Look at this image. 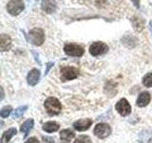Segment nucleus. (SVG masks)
<instances>
[{"label": "nucleus", "mask_w": 152, "mask_h": 143, "mask_svg": "<svg viewBox=\"0 0 152 143\" xmlns=\"http://www.w3.org/2000/svg\"><path fill=\"white\" fill-rule=\"evenodd\" d=\"M44 106L47 113L50 116H56L62 110V105L56 97H49L46 99Z\"/></svg>", "instance_id": "nucleus-1"}, {"label": "nucleus", "mask_w": 152, "mask_h": 143, "mask_svg": "<svg viewBox=\"0 0 152 143\" xmlns=\"http://www.w3.org/2000/svg\"><path fill=\"white\" fill-rule=\"evenodd\" d=\"M28 39L35 46H41L45 41V33L41 28H34L28 32Z\"/></svg>", "instance_id": "nucleus-2"}, {"label": "nucleus", "mask_w": 152, "mask_h": 143, "mask_svg": "<svg viewBox=\"0 0 152 143\" xmlns=\"http://www.w3.org/2000/svg\"><path fill=\"white\" fill-rule=\"evenodd\" d=\"M64 52L66 55L69 56H82L85 52V50L82 46L74 44V43H68L64 47Z\"/></svg>", "instance_id": "nucleus-3"}, {"label": "nucleus", "mask_w": 152, "mask_h": 143, "mask_svg": "<svg viewBox=\"0 0 152 143\" xmlns=\"http://www.w3.org/2000/svg\"><path fill=\"white\" fill-rule=\"evenodd\" d=\"M24 8H25L24 2L20 1V0H12V1H9L7 4V10L9 13L13 16L18 15L24 10Z\"/></svg>", "instance_id": "nucleus-4"}, {"label": "nucleus", "mask_w": 152, "mask_h": 143, "mask_svg": "<svg viewBox=\"0 0 152 143\" xmlns=\"http://www.w3.org/2000/svg\"><path fill=\"white\" fill-rule=\"evenodd\" d=\"M108 51V46L104 42H94L92 43L89 47V52L90 55L93 56H97V55H101L106 54Z\"/></svg>", "instance_id": "nucleus-5"}, {"label": "nucleus", "mask_w": 152, "mask_h": 143, "mask_svg": "<svg viewBox=\"0 0 152 143\" xmlns=\"http://www.w3.org/2000/svg\"><path fill=\"white\" fill-rule=\"evenodd\" d=\"M94 135L99 138H106L111 133V127L107 123H99L94 128Z\"/></svg>", "instance_id": "nucleus-6"}, {"label": "nucleus", "mask_w": 152, "mask_h": 143, "mask_svg": "<svg viewBox=\"0 0 152 143\" xmlns=\"http://www.w3.org/2000/svg\"><path fill=\"white\" fill-rule=\"evenodd\" d=\"M115 109L122 116H126L131 113V106L126 98H122L119 100L116 103Z\"/></svg>", "instance_id": "nucleus-7"}, {"label": "nucleus", "mask_w": 152, "mask_h": 143, "mask_svg": "<svg viewBox=\"0 0 152 143\" xmlns=\"http://www.w3.org/2000/svg\"><path fill=\"white\" fill-rule=\"evenodd\" d=\"M79 71L74 67H63L61 69V75L64 80H71L78 76Z\"/></svg>", "instance_id": "nucleus-8"}, {"label": "nucleus", "mask_w": 152, "mask_h": 143, "mask_svg": "<svg viewBox=\"0 0 152 143\" xmlns=\"http://www.w3.org/2000/svg\"><path fill=\"white\" fill-rule=\"evenodd\" d=\"M91 124H92V120L90 118H84L75 121L73 123V127L76 131L83 132V131H87L91 126Z\"/></svg>", "instance_id": "nucleus-9"}, {"label": "nucleus", "mask_w": 152, "mask_h": 143, "mask_svg": "<svg viewBox=\"0 0 152 143\" xmlns=\"http://www.w3.org/2000/svg\"><path fill=\"white\" fill-rule=\"evenodd\" d=\"M40 79V71L37 69H32L27 76L28 84L31 86H35Z\"/></svg>", "instance_id": "nucleus-10"}, {"label": "nucleus", "mask_w": 152, "mask_h": 143, "mask_svg": "<svg viewBox=\"0 0 152 143\" xmlns=\"http://www.w3.org/2000/svg\"><path fill=\"white\" fill-rule=\"evenodd\" d=\"M150 100H151L150 94L147 92H142L139 94V97H138L136 104H137V106H139V107H145L149 104Z\"/></svg>", "instance_id": "nucleus-11"}, {"label": "nucleus", "mask_w": 152, "mask_h": 143, "mask_svg": "<svg viewBox=\"0 0 152 143\" xmlns=\"http://www.w3.org/2000/svg\"><path fill=\"white\" fill-rule=\"evenodd\" d=\"M12 47V39L8 35H1L0 36V49L2 52L9 51Z\"/></svg>", "instance_id": "nucleus-12"}, {"label": "nucleus", "mask_w": 152, "mask_h": 143, "mask_svg": "<svg viewBox=\"0 0 152 143\" xmlns=\"http://www.w3.org/2000/svg\"><path fill=\"white\" fill-rule=\"evenodd\" d=\"M16 129L15 128H10L7 131L3 133L1 136V143H8L12 138L16 135Z\"/></svg>", "instance_id": "nucleus-13"}, {"label": "nucleus", "mask_w": 152, "mask_h": 143, "mask_svg": "<svg viewBox=\"0 0 152 143\" xmlns=\"http://www.w3.org/2000/svg\"><path fill=\"white\" fill-rule=\"evenodd\" d=\"M43 130L47 133H53L59 130V124L55 121H49L46 122L43 125Z\"/></svg>", "instance_id": "nucleus-14"}, {"label": "nucleus", "mask_w": 152, "mask_h": 143, "mask_svg": "<svg viewBox=\"0 0 152 143\" xmlns=\"http://www.w3.org/2000/svg\"><path fill=\"white\" fill-rule=\"evenodd\" d=\"M33 124H34V121H33V119L32 118H30V119H28V120H26L25 122H24L21 127H20V131L25 135V136H28V132H30L32 127H33Z\"/></svg>", "instance_id": "nucleus-15"}, {"label": "nucleus", "mask_w": 152, "mask_h": 143, "mask_svg": "<svg viewBox=\"0 0 152 143\" xmlns=\"http://www.w3.org/2000/svg\"><path fill=\"white\" fill-rule=\"evenodd\" d=\"M41 7L46 13H51L56 10V3L52 1H42Z\"/></svg>", "instance_id": "nucleus-16"}, {"label": "nucleus", "mask_w": 152, "mask_h": 143, "mask_svg": "<svg viewBox=\"0 0 152 143\" xmlns=\"http://www.w3.org/2000/svg\"><path fill=\"white\" fill-rule=\"evenodd\" d=\"M131 22L133 24V27H134L135 30H137L138 32H141L142 29H144L145 26V21L142 18H140L138 16H134L131 18Z\"/></svg>", "instance_id": "nucleus-17"}, {"label": "nucleus", "mask_w": 152, "mask_h": 143, "mask_svg": "<svg viewBox=\"0 0 152 143\" xmlns=\"http://www.w3.org/2000/svg\"><path fill=\"white\" fill-rule=\"evenodd\" d=\"M74 133L71 132L70 130H68V129L62 130L60 133V138L64 141H70L74 137Z\"/></svg>", "instance_id": "nucleus-18"}, {"label": "nucleus", "mask_w": 152, "mask_h": 143, "mask_svg": "<svg viewBox=\"0 0 152 143\" xmlns=\"http://www.w3.org/2000/svg\"><path fill=\"white\" fill-rule=\"evenodd\" d=\"M28 109L27 105H24V106H20L18 107L17 109H15V111L13 112L12 114V117L13 118H19L21 116H23V114L25 113V111Z\"/></svg>", "instance_id": "nucleus-19"}, {"label": "nucleus", "mask_w": 152, "mask_h": 143, "mask_svg": "<svg viewBox=\"0 0 152 143\" xmlns=\"http://www.w3.org/2000/svg\"><path fill=\"white\" fill-rule=\"evenodd\" d=\"M142 84L147 88L152 87V73H148L144 76V78H142Z\"/></svg>", "instance_id": "nucleus-20"}, {"label": "nucleus", "mask_w": 152, "mask_h": 143, "mask_svg": "<svg viewBox=\"0 0 152 143\" xmlns=\"http://www.w3.org/2000/svg\"><path fill=\"white\" fill-rule=\"evenodd\" d=\"M12 109L11 106H5L1 109V112H0V116L2 118H6L10 116V114L12 113Z\"/></svg>", "instance_id": "nucleus-21"}, {"label": "nucleus", "mask_w": 152, "mask_h": 143, "mask_svg": "<svg viewBox=\"0 0 152 143\" xmlns=\"http://www.w3.org/2000/svg\"><path fill=\"white\" fill-rule=\"evenodd\" d=\"M74 143H91V138L88 136H80L76 138Z\"/></svg>", "instance_id": "nucleus-22"}, {"label": "nucleus", "mask_w": 152, "mask_h": 143, "mask_svg": "<svg viewBox=\"0 0 152 143\" xmlns=\"http://www.w3.org/2000/svg\"><path fill=\"white\" fill-rule=\"evenodd\" d=\"M25 143H39V141H38L36 137H31V138H28Z\"/></svg>", "instance_id": "nucleus-23"}, {"label": "nucleus", "mask_w": 152, "mask_h": 143, "mask_svg": "<svg viewBox=\"0 0 152 143\" xmlns=\"http://www.w3.org/2000/svg\"><path fill=\"white\" fill-rule=\"evenodd\" d=\"M43 140H45V142L49 143H54V139L52 137H48V136H43Z\"/></svg>", "instance_id": "nucleus-24"}, {"label": "nucleus", "mask_w": 152, "mask_h": 143, "mask_svg": "<svg viewBox=\"0 0 152 143\" xmlns=\"http://www.w3.org/2000/svg\"><path fill=\"white\" fill-rule=\"evenodd\" d=\"M53 65H54V63H53V62H49V63H48V64H47V69H46V73H45L46 74H47L48 73H49V71H50V68H51V67H52V66H53Z\"/></svg>", "instance_id": "nucleus-25"}, {"label": "nucleus", "mask_w": 152, "mask_h": 143, "mask_svg": "<svg viewBox=\"0 0 152 143\" xmlns=\"http://www.w3.org/2000/svg\"><path fill=\"white\" fill-rule=\"evenodd\" d=\"M1 94H2V95H1V99H3V98H4V91H3V88H1Z\"/></svg>", "instance_id": "nucleus-26"}, {"label": "nucleus", "mask_w": 152, "mask_h": 143, "mask_svg": "<svg viewBox=\"0 0 152 143\" xmlns=\"http://www.w3.org/2000/svg\"><path fill=\"white\" fill-rule=\"evenodd\" d=\"M149 27H150V30H151V32H152V21L149 22Z\"/></svg>", "instance_id": "nucleus-27"}, {"label": "nucleus", "mask_w": 152, "mask_h": 143, "mask_svg": "<svg viewBox=\"0 0 152 143\" xmlns=\"http://www.w3.org/2000/svg\"><path fill=\"white\" fill-rule=\"evenodd\" d=\"M148 143H152V138H150L149 141H148Z\"/></svg>", "instance_id": "nucleus-28"}]
</instances>
